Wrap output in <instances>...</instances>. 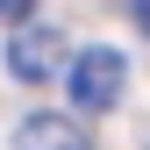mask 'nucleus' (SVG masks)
Masks as SVG:
<instances>
[{"label": "nucleus", "instance_id": "1", "mask_svg": "<svg viewBox=\"0 0 150 150\" xmlns=\"http://www.w3.org/2000/svg\"><path fill=\"white\" fill-rule=\"evenodd\" d=\"M122 93H129V57H122L115 43H93L86 57L71 64V100H79L86 115H107Z\"/></svg>", "mask_w": 150, "mask_h": 150}, {"label": "nucleus", "instance_id": "2", "mask_svg": "<svg viewBox=\"0 0 150 150\" xmlns=\"http://www.w3.org/2000/svg\"><path fill=\"white\" fill-rule=\"evenodd\" d=\"M7 71L22 86H43V79H57L64 71V43H57V29H22L7 43Z\"/></svg>", "mask_w": 150, "mask_h": 150}, {"label": "nucleus", "instance_id": "3", "mask_svg": "<svg viewBox=\"0 0 150 150\" xmlns=\"http://www.w3.org/2000/svg\"><path fill=\"white\" fill-rule=\"evenodd\" d=\"M14 150H93V143H86L64 115H29L22 129H14Z\"/></svg>", "mask_w": 150, "mask_h": 150}, {"label": "nucleus", "instance_id": "4", "mask_svg": "<svg viewBox=\"0 0 150 150\" xmlns=\"http://www.w3.org/2000/svg\"><path fill=\"white\" fill-rule=\"evenodd\" d=\"M29 7H36V0H0V22H22Z\"/></svg>", "mask_w": 150, "mask_h": 150}, {"label": "nucleus", "instance_id": "5", "mask_svg": "<svg viewBox=\"0 0 150 150\" xmlns=\"http://www.w3.org/2000/svg\"><path fill=\"white\" fill-rule=\"evenodd\" d=\"M129 7H136V29L150 36V0H129Z\"/></svg>", "mask_w": 150, "mask_h": 150}]
</instances>
